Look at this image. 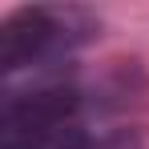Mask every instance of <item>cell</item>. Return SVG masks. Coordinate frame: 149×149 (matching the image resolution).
Wrapping results in <instances>:
<instances>
[{
	"instance_id": "obj_1",
	"label": "cell",
	"mask_w": 149,
	"mask_h": 149,
	"mask_svg": "<svg viewBox=\"0 0 149 149\" xmlns=\"http://www.w3.org/2000/svg\"><path fill=\"white\" fill-rule=\"evenodd\" d=\"M97 32V20L77 4H24L12 8L0 24V69L20 73L40 69L81 49Z\"/></svg>"
},
{
	"instance_id": "obj_2",
	"label": "cell",
	"mask_w": 149,
	"mask_h": 149,
	"mask_svg": "<svg viewBox=\"0 0 149 149\" xmlns=\"http://www.w3.org/2000/svg\"><path fill=\"white\" fill-rule=\"evenodd\" d=\"M0 149H125L121 141L93 133L85 121L32 129V133H0Z\"/></svg>"
}]
</instances>
